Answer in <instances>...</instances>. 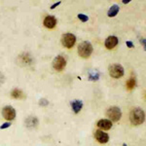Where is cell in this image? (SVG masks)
<instances>
[{
	"mask_svg": "<svg viewBox=\"0 0 146 146\" xmlns=\"http://www.w3.org/2000/svg\"><path fill=\"white\" fill-rule=\"evenodd\" d=\"M56 20L53 16H48L44 20V25L47 28H54L56 27Z\"/></svg>",
	"mask_w": 146,
	"mask_h": 146,
	"instance_id": "cell-11",
	"label": "cell"
},
{
	"mask_svg": "<svg viewBox=\"0 0 146 146\" xmlns=\"http://www.w3.org/2000/svg\"><path fill=\"white\" fill-rule=\"evenodd\" d=\"M127 46H128L129 47V48H133V43H131V41H127Z\"/></svg>",
	"mask_w": 146,
	"mask_h": 146,
	"instance_id": "cell-20",
	"label": "cell"
},
{
	"mask_svg": "<svg viewBox=\"0 0 146 146\" xmlns=\"http://www.w3.org/2000/svg\"><path fill=\"white\" fill-rule=\"evenodd\" d=\"M135 78H129V81L127 82V88L129 89V90H131V89H133L135 87Z\"/></svg>",
	"mask_w": 146,
	"mask_h": 146,
	"instance_id": "cell-16",
	"label": "cell"
},
{
	"mask_svg": "<svg viewBox=\"0 0 146 146\" xmlns=\"http://www.w3.org/2000/svg\"><path fill=\"white\" fill-rule=\"evenodd\" d=\"M65 65H66V60L62 56H58L56 58H55V60L53 62V67L58 71L62 70L65 67Z\"/></svg>",
	"mask_w": 146,
	"mask_h": 146,
	"instance_id": "cell-6",
	"label": "cell"
},
{
	"mask_svg": "<svg viewBox=\"0 0 146 146\" xmlns=\"http://www.w3.org/2000/svg\"><path fill=\"white\" fill-rule=\"evenodd\" d=\"M117 44H118V38L116 36H109L105 40V47L109 50L114 48Z\"/></svg>",
	"mask_w": 146,
	"mask_h": 146,
	"instance_id": "cell-10",
	"label": "cell"
},
{
	"mask_svg": "<svg viewBox=\"0 0 146 146\" xmlns=\"http://www.w3.org/2000/svg\"><path fill=\"white\" fill-rule=\"evenodd\" d=\"M2 115H3L4 119L8 120V121H12L16 117V111L12 106H5L2 110Z\"/></svg>",
	"mask_w": 146,
	"mask_h": 146,
	"instance_id": "cell-7",
	"label": "cell"
},
{
	"mask_svg": "<svg viewBox=\"0 0 146 146\" xmlns=\"http://www.w3.org/2000/svg\"><path fill=\"white\" fill-rule=\"evenodd\" d=\"M75 42H76V37H75L74 34L72 33H66L64 35H62V45L65 47V48H72L74 46Z\"/></svg>",
	"mask_w": 146,
	"mask_h": 146,
	"instance_id": "cell-5",
	"label": "cell"
},
{
	"mask_svg": "<svg viewBox=\"0 0 146 146\" xmlns=\"http://www.w3.org/2000/svg\"><path fill=\"white\" fill-rule=\"evenodd\" d=\"M129 0H124L123 3H124V4H127V3H129Z\"/></svg>",
	"mask_w": 146,
	"mask_h": 146,
	"instance_id": "cell-22",
	"label": "cell"
},
{
	"mask_svg": "<svg viewBox=\"0 0 146 146\" xmlns=\"http://www.w3.org/2000/svg\"><path fill=\"white\" fill-rule=\"evenodd\" d=\"M129 120H131V124L135 126H139L144 122L145 120V114L141 108H135L131 110V114H129Z\"/></svg>",
	"mask_w": 146,
	"mask_h": 146,
	"instance_id": "cell-1",
	"label": "cell"
},
{
	"mask_svg": "<svg viewBox=\"0 0 146 146\" xmlns=\"http://www.w3.org/2000/svg\"><path fill=\"white\" fill-rule=\"evenodd\" d=\"M92 52H93V46H92L90 42H82L78 47V54L82 58H89L91 56Z\"/></svg>",
	"mask_w": 146,
	"mask_h": 146,
	"instance_id": "cell-2",
	"label": "cell"
},
{
	"mask_svg": "<svg viewBox=\"0 0 146 146\" xmlns=\"http://www.w3.org/2000/svg\"><path fill=\"white\" fill-rule=\"evenodd\" d=\"M106 115H107L108 118L110 119V121L117 122V121H119L120 118H121L122 112H121V109H120L119 107L112 106L107 110Z\"/></svg>",
	"mask_w": 146,
	"mask_h": 146,
	"instance_id": "cell-3",
	"label": "cell"
},
{
	"mask_svg": "<svg viewBox=\"0 0 146 146\" xmlns=\"http://www.w3.org/2000/svg\"><path fill=\"white\" fill-rule=\"evenodd\" d=\"M109 74L113 78H120L124 75V68L121 64H112L109 66Z\"/></svg>",
	"mask_w": 146,
	"mask_h": 146,
	"instance_id": "cell-4",
	"label": "cell"
},
{
	"mask_svg": "<svg viewBox=\"0 0 146 146\" xmlns=\"http://www.w3.org/2000/svg\"><path fill=\"white\" fill-rule=\"evenodd\" d=\"M78 18H79V20H81L83 23L87 22V21L89 20V17H88V16L84 15V14H79V15H78Z\"/></svg>",
	"mask_w": 146,
	"mask_h": 146,
	"instance_id": "cell-17",
	"label": "cell"
},
{
	"mask_svg": "<svg viewBox=\"0 0 146 146\" xmlns=\"http://www.w3.org/2000/svg\"><path fill=\"white\" fill-rule=\"evenodd\" d=\"M95 136H96V139L100 143H106L108 139H109V136H108L107 133H105L104 131H100V129L96 131Z\"/></svg>",
	"mask_w": 146,
	"mask_h": 146,
	"instance_id": "cell-8",
	"label": "cell"
},
{
	"mask_svg": "<svg viewBox=\"0 0 146 146\" xmlns=\"http://www.w3.org/2000/svg\"><path fill=\"white\" fill-rule=\"evenodd\" d=\"M98 127L103 131H108V129H111L112 127V122L110 120H107V119H102V120H100L98 122Z\"/></svg>",
	"mask_w": 146,
	"mask_h": 146,
	"instance_id": "cell-9",
	"label": "cell"
},
{
	"mask_svg": "<svg viewBox=\"0 0 146 146\" xmlns=\"http://www.w3.org/2000/svg\"><path fill=\"white\" fill-rule=\"evenodd\" d=\"M12 96H13L14 98H18V100H21V98H25V94L23 93L21 90H19V89H15V90L12 91L11 93Z\"/></svg>",
	"mask_w": 146,
	"mask_h": 146,
	"instance_id": "cell-14",
	"label": "cell"
},
{
	"mask_svg": "<svg viewBox=\"0 0 146 146\" xmlns=\"http://www.w3.org/2000/svg\"><path fill=\"white\" fill-rule=\"evenodd\" d=\"M123 146H127V144H125V143H124V144H123Z\"/></svg>",
	"mask_w": 146,
	"mask_h": 146,
	"instance_id": "cell-23",
	"label": "cell"
},
{
	"mask_svg": "<svg viewBox=\"0 0 146 146\" xmlns=\"http://www.w3.org/2000/svg\"><path fill=\"white\" fill-rule=\"evenodd\" d=\"M60 1H58V3H55V4H54V5H53V6L51 7V9H54V8H56V6H58V5H60Z\"/></svg>",
	"mask_w": 146,
	"mask_h": 146,
	"instance_id": "cell-21",
	"label": "cell"
},
{
	"mask_svg": "<svg viewBox=\"0 0 146 146\" xmlns=\"http://www.w3.org/2000/svg\"><path fill=\"white\" fill-rule=\"evenodd\" d=\"M11 126V124L10 123H4L3 125H2V126H1V128H0V129H7V128H9V127H10Z\"/></svg>",
	"mask_w": 146,
	"mask_h": 146,
	"instance_id": "cell-18",
	"label": "cell"
},
{
	"mask_svg": "<svg viewBox=\"0 0 146 146\" xmlns=\"http://www.w3.org/2000/svg\"><path fill=\"white\" fill-rule=\"evenodd\" d=\"M119 10H120V8L118 5H113L111 8L109 9V11H108V13H107L108 17H110V18L115 17V16L119 13Z\"/></svg>",
	"mask_w": 146,
	"mask_h": 146,
	"instance_id": "cell-15",
	"label": "cell"
},
{
	"mask_svg": "<svg viewBox=\"0 0 146 146\" xmlns=\"http://www.w3.org/2000/svg\"><path fill=\"white\" fill-rule=\"evenodd\" d=\"M71 106L73 111L75 113H78L82 109V107H83V102L81 100H73L71 102Z\"/></svg>",
	"mask_w": 146,
	"mask_h": 146,
	"instance_id": "cell-12",
	"label": "cell"
},
{
	"mask_svg": "<svg viewBox=\"0 0 146 146\" xmlns=\"http://www.w3.org/2000/svg\"><path fill=\"white\" fill-rule=\"evenodd\" d=\"M25 124H27V126L28 128H34V127H36L37 124H38V120L35 118V117H29V118L27 119Z\"/></svg>",
	"mask_w": 146,
	"mask_h": 146,
	"instance_id": "cell-13",
	"label": "cell"
},
{
	"mask_svg": "<svg viewBox=\"0 0 146 146\" xmlns=\"http://www.w3.org/2000/svg\"><path fill=\"white\" fill-rule=\"evenodd\" d=\"M40 104H42V105H47V104H48V100H40Z\"/></svg>",
	"mask_w": 146,
	"mask_h": 146,
	"instance_id": "cell-19",
	"label": "cell"
}]
</instances>
